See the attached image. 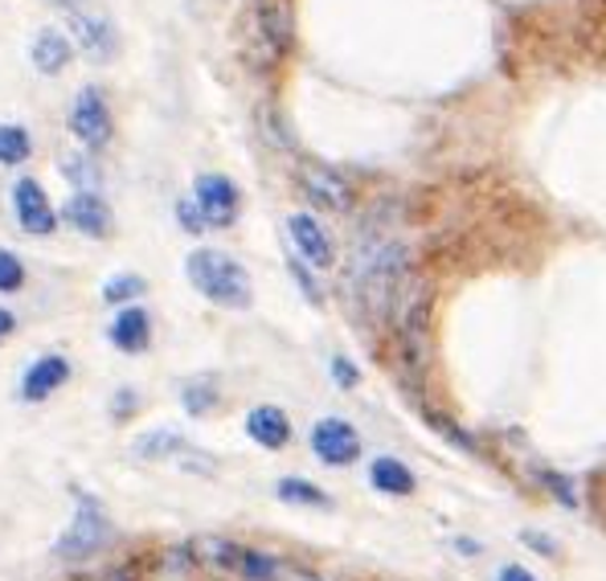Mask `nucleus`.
I'll list each match as a JSON object with an SVG mask.
<instances>
[{
	"label": "nucleus",
	"mask_w": 606,
	"mask_h": 581,
	"mask_svg": "<svg viewBox=\"0 0 606 581\" xmlns=\"http://www.w3.org/2000/svg\"><path fill=\"white\" fill-rule=\"evenodd\" d=\"M193 557H197V561H205V565H214V569L238 573L242 544H229V541H222V536H202V541H193Z\"/></svg>",
	"instance_id": "17"
},
{
	"label": "nucleus",
	"mask_w": 606,
	"mask_h": 581,
	"mask_svg": "<svg viewBox=\"0 0 606 581\" xmlns=\"http://www.w3.org/2000/svg\"><path fill=\"white\" fill-rule=\"evenodd\" d=\"M29 152H33V139L21 124H4L0 127V165H26Z\"/></svg>",
	"instance_id": "19"
},
{
	"label": "nucleus",
	"mask_w": 606,
	"mask_h": 581,
	"mask_svg": "<svg viewBox=\"0 0 606 581\" xmlns=\"http://www.w3.org/2000/svg\"><path fill=\"white\" fill-rule=\"evenodd\" d=\"M312 451L329 467H349L361 455V434L349 422H341V417H320L312 426Z\"/></svg>",
	"instance_id": "5"
},
{
	"label": "nucleus",
	"mask_w": 606,
	"mask_h": 581,
	"mask_svg": "<svg viewBox=\"0 0 606 581\" xmlns=\"http://www.w3.org/2000/svg\"><path fill=\"white\" fill-rule=\"evenodd\" d=\"M107 541H111V520H107L102 504L90 500V495H78V512L70 520V529L58 536L53 553L62 557V561H82V557L99 553Z\"/></svg>",
	"instance_id": "2"
},
{
	"label": "nucleus",
	"mask_w": 606,
	"mask_h": 581,
	"mask_svg": "<svg viewBox=\"0 0 606 581\" xmlns=\"http://www.w3.org/2000/svg\"><path fill=\"white\" fill-rule=\"evenodd\" d=\"M291 275L300 278L303 295H307V299H312V304H320V290H316V283H312V278H307V270H303L300 263H291Z\"/></svg>",
	"instance_id": "29"
},
{
	"label": "nucleus",
	"mask_w": 606,
	"mask_h": 581,
	"mask_svg": "<svg viewBox=\"0 0 606 581\" xmlns=\"http://www.w3.org/2000/svg\"><path fill=\"white\" fill-rule=\"evenodd\" d=\"M102 581H136V578H131L127 569H115V573H107V578H102Z\"/></svg>",
	"instance_id": "33"
},
{
	"label": "nucleus",
	"mask_w": 606,
	"mask_h": 581,
	"mask_svg": "<svg viewBox=\"0 0 606 581\" xmlns=\"http://www.w3.org/2000/svg\"><path fill=\"white\" fill-rule=\"evenodd\" d=\"M258 33L263 41H271V50L283 53L291 46V21H287V9L275 4V0H263L258 4Z\"/></svg>",
	"instance_id": "16"
},
{
	"label": "nucleus",
	"mask_w": 606,
	"mask_h": 581,
	"mask_svg": "<svg viewBox=\"0 0 606 581\" xmlns=\"http://www.w3.org/2000/svg\"><path fill=\"white\" fill-rule=\"evenodd\" d=\"M496 581H537L529 573V569H520V565H505L500 573H496Z\"/></svg>",
	"instance_id": "31"
},
{
	"label": "nucleus",
	"mask_w": 606,
	"mask_h": 581,
	"mask_svg": "<svg viewBox=\"0 0 606 581\" xmlns=\"http://www.w3.org/2000/svg\"><path fill=\"white\" fill-rule=\"evenodd\" d=\"M291 581H320L316 573H303V569H295V573H291Z\"/></svg>",
	"instance_id": "35"
},
{
	"label": "nucleus",
	"mask_w": 606,
	"mask_h": 581,
	"mask_svg": "<svg viewBox=\"0 0 606 581\" xmlns=\"http://www.w3.org/2000/svg\"><path fill=\"white\" fill-rule=\"evenodd\" d=\"M111 344L124 353H144L152 344V316L144 307H124L111 324Z\"/></svg>",
	"instance_id": "14"
},
{
	"label": "nucleus",
	"mask_w": 606,
	"mask_h": 581,
	"mask_svg": "<svg viewBox=\"0 0 606 581\" xmlns=\"http://www.w3.org/2000/svg\"><path fill=\"white\" fill-rule=\"evenodd\" d=\"M177 221H180V229H189V234H202V229H209V221H205V214H202V205L193 201V197L177 205Z\"/></svg>",
	"instance_id": "26"
},
{
	"label": "nucleus",
	"mask_w": 606,
	"mask_h": 581,
	"mask_svg": "<svg viewBox=\"0 0 606 581\" xmlns=\"http://www.w3.org/2000/svg\"><path fill=\"white\" fill-rule=\"evenodd\" d=\"M70 131H75V139L82 148H90V152H99V148L111 144V136H115L111 107H107V99H102L95 87L78 90L75 107H70Z\"/></svg>",
	"instance_id": "3"
},
{
	"label": "nucleus",
	"mask_w": 606,
	"mask_h": 581,
	"mask_svg": "<svg viewBox=\"0 0 606 581\" xmlns=\"http://www.w3.org/2000/svg\"><path fill=\"white\" fill-rule=\"evenodd\" d=\"M287 234H291L295 250H300V258L307 266H316V270H329V266L336 263L332 238L324 234V226H320V221L312 214H291L287 217Z\"/></svg>",
	"instance_id": "8"
},
{
	"label": "nucleus",
	"mask_w": 606,
	"mask_h": 581,
	"mask_svg": "<svg viewBox=\"0 0 606 581\" xmlns=\"http://www.w3.org/2000/svg\"><path fill=\"white\" fill-rule=\"evenodd\" d=\"M180 402L189 414H209L217 405V390L209 377H197V381H185V390H180Z\"/></svg>",
	"instance_id": "22"
},
{
	"label": "nucleus",
	"mask_w": 606,
	"mask_h": 581,
	"mask_svg": "<svg viewBox=\"0 0 606 581\" xmlns=\"http://www.w3.org/2000/svg\"><path fill=\"white\" fill-rule=\"evenodd\" d=\"M246 434H251L258 446H266V451H278V446L291 443V422L278 405H258V410H251V417H246Z\"/></svg>",
	"instance_id": "13"
},
{
	"label": "nucleus",
	"mask_w": 606,
	"mask_h": 581,
	"mask_svg": "<svg viewBox=\"0 0 606 581\" xmlns=\"http://www.w3.org/2000/svg\"><path fill=\"white\" fill-rule=\"evenodd\" d=\"M70 58H75V38L62 33V29H41L33 46H29V62H33L38 75H62Z\"/></svg>",
	"instance_id": "12"
},
{
	"label": "nucleus",
	"mask_w": 606,
	"mask_h": 581,
	"mask_svg": "<svg viewBox=\"0 0 606 581\" xmlns=\"http://www.w3.org/2000/svg\"><path fill=\"white\" fill-rule=\"evenodd\" d=\"M13 209H17L21 229L33 234V238H46V234L58 229V214H53L50 197H46V189H41L33 177H21L13 185Z\"/></svg>",
	"instance_id": "7"
},
{
	"label": "nucleus",
	"mask_w": 606,
	"mask_h": 581,
	"mask_svg": "<svg viewBox=\"0 0 606 581\" xmlns=\"http://www.w3.org/2000/svg\"><path fill=\"white\" fill-rule=\"evenodd\" d=\"M144 290H148V283L139 275H115L102 283V299H107V304H131Z\"/></svg>",
	"instance_id": "23"
},
{
	"label": "nucleus",
	"mask_w": 606,
	"mask_h": 581,
	"mask_svg": "<svg viewBox=\"0 0 606 581\" xmlns=\"http://www.w3.org/2000/svg\"><path fill=\"white\" fill-rule=\"evenodd\" d=\"M26 287V266H21V258H17L13 250H0V290H21Z\"/></svg>",
	"instance_id": "25"
},
{
	"label": "nucleus",
	"mask_w": 606,
	"mask_h": 581,
	"mask_svg": "<svg viewBox=\"0 0 606 581\" xmlns=\"http://www.w3.org/2000/svg\"><path fill=\"white\" fill-rule=\"evenodd\" d=\"M70 38L90 62H111L115 50H119V33L102 13H87V9H75L70 13Z\"/></svg>",
	"instance_id": "6"
},
{
	"label": "nucleus",
	"mask_w": 606,
	"mask_h": 581,
	"mask_svg": "<svg viewBox=\"0 0 606 581\" xmlns=\"http://www.w3.org/2000/svg\"><path fill=\"white\" fill-rule=\"evenodd\" d=\"M62 173L75 180L78 189H87V193L99 189V168H95V160H87V156H66Z\"/></svg>",
	"instance_id": "24"
},
{
	"label": "nucleus",
	"mask_w": 606,
	"mask_h": 581,
	"mask_svg": "<svg viewBox=\"0 0 606 581\" xmlns=\"http://www.w3.org/2000/svg\"><path fill=\"white\" fill-rule=\"evenodd\" d=\"M193 201L202 205L209 229H229L234 217H238L242 193L238 185L229 177H222V173H205V177H197V185H193Z\"/></svg>",
	"instance_id": "4"
},
{
	"label": "nucleus",
	"mask_w": 606,
	"mask_h": 581,
	"mask_svg": "<svg viewBox=\"0 0 606 581\" xmlns=\"http://www.w3.org/2000/svg\"><path fill=\"white\" fill-rule=\"evenodd\" d=\"M136 455L139 459H177V455H193V446L173 434V430H152L144 439H136Z\"/></svg>",
	"instance_id": "18"
},
{
	"label": "nucleus",
	"mask_w": 606,
	"mask_h": 581,
	"mask_svg": "<svg viewBox=\"0 0 606 581\" xmlns=\"http://www.w3.org/2000/svg\"><path fill=\"white\" fill-rule=\"evenodd\" d=\"M332 377H336V385H344V390H353L356 381H361V373H356L353 361H344V356H336V361H332Z\"/></svg>",
	"instance_id": "28"
},
{
	"label": "nucleus",
	"mask_w": 606,
	"mask_h": 581,
	"mask_svg": "<svg viewBox=\"0 0 606 581\" xmlns=\"http://www.w3.org/2000/svg\"><path fill=\"white\" fill-rule=\"evenodd\" d=\"M13 328H17V319L9 316V312H0V341H4V336H13Z\"/></svg>",
	"instance_id": "32"
},
{
	"label": "nucleus",
	"mask_w": 606,
	"mask_h": 581,
	"mask_svg": "<svg viewBox=\"0 0 606 581\" xmlns=\"http://www.w3.org/2000/svg\"><path fill=\"white\" fill-rule=\"evenodd\" d=\"M369 483L378 488L381 495H410L414 492V475H410V467H402L398 459L381 455L373 467H369Z\"/></svg>",
	"instance_id": "15"
},
{
	"label": "nucleus",
	"mask_w": 606,
	"mask_h": 581,
	"mask_svg": "<svg viewBox=\"0 0 606 581\" xmlns=\"http://www.w3.org/2000/svg\"><path fill=\"white\" fill-rule=\"evenodd\" d=\"M275 495H278V500H287V504H307V508H329L332 504L329 495L320 492L316 483H307V480H278Z\"/></svg>",
	"instance_id": "20"
},
{
	"label": "nucleus",
	"mask_w": 606,
	"mask_h": 581,
	"mask_svg": "<svg viewBox=\"0 0 606 581\" xmlns=\"http://www.w3.org/2000/svg\"><path fill=\"white\" fill-rule=\"evenodd\" d=\"M283 565H278L275 557L258 553V549H242V561H238V578L246 581H278Z\"/></svg>",
	"instance_id": "21"
},
{
	"label": "nucleus",
	"mask_w": 606,
	"mask_h": 581,
	"mask_svg": "<svg viewBox=\"0 0 606 581\" xmlns=\"http://www.w3.org/2000/svg\"><path fill=\"white\" fill-rule=\"evenodd\" d=\"M66 381H70V361L50 353L26 368V377H21V397H26V402H46L53 390H62Z\"/></svg>",
	"instance_id": "11"
},
{
	"label": "nucleus",
	"mask_w": 606,
	"mask_h": 581,
	"mask_svg": "<svg viewBox=\"0 0 606 581\" xmlns=\"http://www.w3.org/2000/svg\"><path fill=\"white\" fill-rule=\"evenodd\" d=\"M62 217L78 234H87V238H107V234H111V205L102 201L99 193L78 189L75 197L66 201Z\"/></svg>",
	"instance_id": "10"
},
{
	"label": "nucleus",
	"mask_w": 606,
	"mask_h": 581,
	"mask_svg": "<svg viewBox=\"0 0 606 581\" xmlns=\"http://www.w3.org/2000/svg\"><path fill=\"white\" fill-rule=\"evenodd\" d=\"M185 275H189V283L202 290L209 304L229 307V312H242V307H251L254 299L246 266L222 250H193L189 258H185Z\"/></svg>",
	"instance_id": "1"
},
{
	"label": "nucleus",
	"mask_w": 606,
	"mask_h": 581,
	"mask_svg": "<svg viewBox=\"0 0 606 581\" xmlns=\"http://www.w3.org/2000/svg\"><path fill=\"white\" fill-rule=\"evenodd\" d=\"M525 544H532V549H541L545 557H557V544L549 541V536H541V532H525Z\"/></svg>",
	"instance_id": "30"
},
{
	"label": "nucleus",
	"mask_w": 606,
	"mask_h": 581,
	"mask_svg": "<svg viewBox=\"0 0 606 581\" xmlns=\"http://www.w3.org/2000/svg\"><path fill=\"white\" fill-rule=\"evenodd\" d=\"M46 4H53V9H70V13L78 9V0H46Z\"/></svg>",
	"instance_id": "34"
},
{
	"label": "nucleus",
	"mask_w": 606,
	"mask_h": 581,
	"mask_svg": "<svg viewBox=\"0 0 606 581\" xmlns=\"http://www.w3.org/2000/svg\"><path fill=\"white\" fill-rule=\"evenodd\" d=\"M300 185H303V193H307L320 209H329V214H344V209L353 205L349 185H344V180L324 165H303L300 168Z\"/></svg>",
	"instance_id": "9"
},
{
	"label": "nucleus",
	"mask_w": 606,
	"mask_h": 581,
	"mask_svg": "<svg viewBox=\"0 0 606 581\" xmlns=\"http://www.w3.org/2000/svg\"><path fill=\"white\" fill-rule=\"evenodd\" d=\"M541 483H549V492H554L566 508L578 504V495L569 492V480H561V475H554V471H541Z\"/></svg>",
	"instance_id": "27"
}]
</instances>
